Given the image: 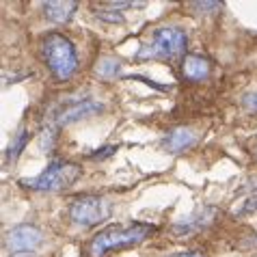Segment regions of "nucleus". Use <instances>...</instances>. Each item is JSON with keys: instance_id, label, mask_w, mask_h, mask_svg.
Here are the masks:
<instances>
[{"instance_id": "obj_14", "label": "nucleus", "mask_w": 257, "mask_h": 257, "mask_svg": "<svg viewBox=\"0 0 257 257\" xmlns=\"http://www.w3.org/2000/svg\"><path fill=\"white\" fill-rule=\"evenodd\" d=\"M195 11H201V16H210V13H216L218 9H223V5L220 3H212V0H205V3H192L190 5Z\"/></svg>"}, {"instance_id": "obj_4", "label": "nucleus", "mask_w": 257, "mask_h": 257, "mask_svg": "<svg viewBox=\"0 0 257 257\" xmlns=\"http://www.w3.org/2000/svg\"><path fill=\"white\" fill-rule=\"evenodd\" d=\"M186 44L188 37L182 28L162 26L156 28L152 41L137 52V59H173L186 50Z\"/></svg>"}, {"instance_id": "obj_13", "label": "nucleus", "mask_w": 257, "mask_h": 257, "mask_svg": "<svg viewBox=\"0 0 257 257\" xmlns=\"http://www.w3.org/2000/svg\"><path fill=\"white\" fill-rule=\"evenodd\" d=\"M97 74L102 78H115L121 74V61L112 59V56H104L102 61L97 63Z\"/></svg>"}, {"instance_id": "obj_1", "label": "nucleus", "mask_w": 257, "mask_h": 257, "mask_svg": "<svg viewBox=\"0 0 257 257\" xmlns=\"http://www.w3.org/2000/svg\"><path fill=\"white\" fill-rule=\"evenodd\" d=\"M156 233V227L149 223H130V225H108L91 238L87 251L91 257H104L106 253L117 248L134 246L145 242L149 235Z\"/></svg>"}, {"instance_id": "obj_5", "label": "nucleus", "mask_w": 257, "mask_h": 257, "mask_svg": "<svg viewBox=\"0 0 257 257\" xmlns=\"http://www.w3.org/2000/svg\"><path fill=\"white\" fill-rule=\"evenodd\" d=\"M110 212H112V203L108 199L99 195H82L69 203L67 216L76 227L87 229V227H95L104 223V220H108Z\"/></svg>"}, {"instance_id": "obj_6", "label": "nucleus", "mask_w": 257, "mask_h": 257, "mask_svg": "<svg viewBox=\"0 0 257 257\" xmlns=\"http://www.w3.org/2000/svg\"><path fill=\"white\" fill-rule=\"evenodd\" d=\"M41 242H44V233L35 225H16L7 233V248L16 253H33Z\"/></svg>"}, {"instance_id": "obj_15", "label": "nucleus", "mask_w": 257, "mask_h": 257, "mask_svg": "<svg viewBox=\"0 0 257 257\" xmlns=\"http://www.w3.org/2000/svg\"><path fill=\"white\" fill-rule=\"evenodd\" d=\"M97 18H102L106 20V22H112V24H117V22H123V16H121L119 11H97Z\"/></svg>"}, {"instance_id": "obj_2", "label": "nucleus", "mask_w": 257, "mask_h": 257, "mask_svg": "<svg viewBox=\"0 0 257 257\" xmlns=\"http://www.w3.org/2000/svg\"><path fill=\"white\" fill-rule=\"evenodd\" d=\"M41 59L54 80L67 82L78 71V52L71 39L63 33H48L41 39Z\"/></svg>"}, {"instance_id": "obj_21", "label": "nucleus", "mask_w": 257, "mask_h": 257, "mask_svg": "<svg viewBox=\"0 0 257 257\" xmlns=\"http://www.w3.org/2000/svg\"><path fill=\"white\" fill-rule=\"evenodd\" d=\"M255 156H257V149H255Z\"/></svg>"}, {"instance_id": "obj_19", "label": "nucleus", "mask_w": 257, "mask_h": 257, "mask_svg": "<svg viewBox=\"0 0 257 257\" xmlns=\"http://www.w3.org/2000/svg\"><path fill=\"white\" fill-rule=\"evenodd\" d=\"M240 212H242V214H244V212H257V197H253L251 201H248Z\"/></svg>"}, {"instance_id": "obj_11", "label": "nucleus", "mask_w": 257, "mask_h": 257, "mask_svg": "<svg viewBox=\"0 0 257 257\" xmlns=\"http://www.w3.org/2000/svg\"><path fill=\"white\" fill-rule=\"evenodd\" d=\"M214 214H216V210H214V208H203V210H199L195 216L184 218L180 225H175V227H173V231H175V233H180V235H184V233H192V231H199L201 227H205V225H210V223H212Z\"/></svg>"}, {"instance_id": "obj_9", "label": "nucleus", "mask_w": 257, "mask_h": 257, "mask_svg": "<svg viewBox=\"0 0 257 257\" xmlns=\"http://www.w3.org/2000/svg\"><path fill=\"white\" fill-rule=\"evenodd\" d=\"M76 9H78V5L71 3V0H67V3H63V0H50V3H44V16L54 24L71 22Z\"/></svg>"}, {"instance_id": "obj_16", "label": "nucleus", "mask_w": 257, "mask_h": 257, "mask_svg": "<svg viewBox=\"0 0 257 257\" xmlns=\"http://www.w3.org/2000/svg\"><path fill=\"white\" fill-rule=\"evenodd\" d=\"M117 152V147L115 145H108V147H102V149H97L95 154H91V158L93 160H104V158H110L112 154Z\"/></svg>"}, {"instance_id": "obj_12", "label": "nucleus", "mask_w": 257, "mask_h": 257, "mask_svg": "<svg viewBox=\"0 0 257 257\" xmlns=\"http://www.w3.org/2000/svg\"><path fill=\"white\" fill-rule=\"evenodd\" d=\"M28 141H31V134H28V130H20L16 137H13L9 149H7V160H18L20 154L24 152V147L28 145Z\"/></svg>"}, {"instance_id": "obj_7", "label": "nucleus", "mask_w": 257, "mask_h": 257, "mask_svg": "<svg viewBox=\"0 0 257 257\" xmlns=\"http://www.w3.org/2000/svg\"><path fill=\"white\" fill-rule=\"evenodd\" d=\"M102 110H104L102 102H95V99H74V102L61 106V108L54 112L52 119L56 125H71V123H76V121L91 117Z\"/></svg>"}, {"instance_id": "obj_18", "label": "nucleus", "mask_w": 257, "mask_h": 257, "mask_svg": "<svg viewBox=\"0 0 257 257\" xmlns=\"http://www.w3.org/2000/svg\"><path fill=\"white\" fill-rule=\"evenodd\" d=\"M164 257H205V255H203V251H182V253L164 255Z\"/></svg>"}, {"instance_id": "obj_3", "label": "nucleus", "mask_w": 257, "mask_h": 257, "mask_svg": "<svg viewBox=\"0 0 257 257\" xmlns=\"http://www.w3.org/2000/svg\"><path fill=\"white\" fill-rule=\"evenodd\" d=\"M80 175H82V169L78 164L67 160H52L37 177L22 180L20 184L37 192H54V190L69 188Z\"/></svg>"}, {"instance_id": "obj_17", "label": "nucleus", "mask_w": 257, "mask_h": 257, "mask_svg": "<svg viewBox=\"0 0 257 257\" xmlns=\"http://www.w3.org/2000/svg\"><path fill=\"white\" fill-rule=\"evenodd\" d=\"M242 106L248 108L251 112H257V91L255 93H246L244 97H242Z\"/></svg>"}, {"instance_id": "obj_10", "label": "nucleus", "mask_w": 257, "mask_h": 257, "mask_svg": "<svg viewBox=\"0 0 257 257\" xmlns=\"http://www.w3.org/2000/svg\"><path fill=\"white\" fill-rule=\"evenodd\" d=\"M195 145V134L188 127H173L167 137H164V147L171 154H182Z\"/></svg>"}, {"instance_id": "obj_8", "label": "nucleus", "mask_w": 257, "mask_h": 257, "mask_svg": "<svg viewBox=\"0 0 257 257\" xmlns=\"http://www.w3.org/2000/svg\"><path fill=\"white\" fill-rule=\"evenodd\" d=\"M212 65L201 54H186L182 61V76L190 82H203L210 78Z\"/></svg>"}, {"instance_id": "obj_20", "label": "nucleus", "mask_w": 257, "mask_h": 257, "mask_svg": "<svg viewBox=\"0 0 257 257\" xmlns=\"http://www.w3.org/2000/svg\"><path fill=\"white\" fill-rule=\"evenodd\" d=\"M244 244H251V246H257V235H251V238H248Z\"/></svg>"}]
</instances>
